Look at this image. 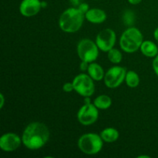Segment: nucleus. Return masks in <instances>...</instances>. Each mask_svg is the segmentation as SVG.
Listing matches in <instances>:
<instances>
[{"label": "nucleus", "mask_w": 158, "mask_h": 158, "mask_svg": "<svg viewBox=\"0 0 158 158\" xmlns=\"http://www.w3.org/2000/svg\"><path fill=\"white\" fill-rule=\"evenodd\" d=\"M89 63L86 61H82L81 60V63L80 64V69L82 71V72H87V69L88 67H89Z\"/></svg>", "instance_id": "nucleus-22"}, {"label": "nucleus", "mask_w": 158, "mask_h": 158, "mask_svg": "<svg viewBox=\"0 0 158 158\" xmlns=\"http://www.w3.org/2000/svg\"><path fill=\"white\" fill-rule=\"evenodd\" d=\"M150 158L151 157L150 156H148V155H140V156H138V158Z\"/></svg>", "instance_id": "nucleus-29"}, {"label": "nucleus", "mask_w": 158, "mask_h": 158, "mask_svg": "<svg viewBox=\"0 0 158 158\" xmlns=\"http://www.w3.org/2000/svg\"><path fill=\"white\" fill-rule=\"evenodd\" d=\"M83 0H69L71 4L73 5V6H75V7H77L80 4L81 2H83Z\"/></svg>", "instance_id": "nucleus-23"}, {"label": "nucleus", "mask_w": 158, "mask_h": 158, "mask_svg": "<svg viewBox=\"0 0 158 158\" xmlns=\"http://www.w3.org/2000/svg\"><path fill=\"white\" fill-rule=\"evenodd\" d=\"M41 6H42V9H46V8L48 6V3L46 2V1H41Z\"/></svg>", "instance_id": "nucleus-28"}, {"label": "nucleus", "mask_w": 158, "mask_h": 158, "mask_svg": "<svg viewBox=\"0 0 158 158\" xmlns=\"http://www.w3.org/2000/svg\"><path fill=\"white\" fill-rule=\"evenodd\" d=\"M127 72L126 68L123 66H114L110 68L105 73L103 78L105 86L110 89H115L120 86L125 81Z\"/></svg>", "instance_id": "nucleus-7"}, {"label": "nucleus", "mask_w": 158, "mask_h": 158, "mask_svg": "<svg viewBox=\"0 0 158 158\" xmlns=\"http://www.w3.org/2000/svg\"><path fill=\"white\" fill-rule=\"evenodd\" d=\"M77 8H78L83 14H86V12H87V11L90 9L89 5L86 2H81L78 6H77Z\"/></svg>", "instance_id": "nucleus-20"}, {"label": "nucleus", "mask_w": 158, "mask_h": 158, "mask_svg": "<svg viewBox=\"0 0 158 158\" xmlns=\"http://www.w3.org/2000/svg\"><path fill=\"white\" fill-rule=\"evenodd\" d=\"M77 120L83 126H89L97 121L99 118V109L94 103H84L77 112Z\"/></svg>", "instance_id": "nucleus-8"}, {"label": "nucleus", "mask_w": 158, "mask_h": 158, "mask_svg": "<svg viewBox=\"0 0 158 158\" xmlns=\"http://www.w3.org/2000/svg\"><path fill=\"white\" fill-rule=\"evenodd\" d=\"M85 14L77 7L66 9L60 15L59 19V26L60 29L67 33H74L81 29L84 22Z\"/></svg>", "instance_id": "nucleus-2"}, {"label": "nucleus", "mask_w": 158, "mask_h": 158, "mask_svg": "<svg viewBox=\"0 0 158 158\" xmlns=\"http://www.w3.org/2000/svg\"><path fill=\"white\" fill-rule=\"evenodd\" d=\"M74 90L82 97H91L95 92L94 80L85 73L78 74L73 80Z\"/></svg>", "instance_id": "nucleus-6"}, {"label": "nucleus", "mask_w": 158, "mask_h": 158, "mask_svg": "<svg viewBox=\"0 0 158 158\" xmlns=\"http://www.w3.org/2000/svg\"><path fill=\"white\" fill-rule=\"evenodd\" d=\"M94 103L96 107L99 110H104L109 109L112 105V99L106 94H102V95L98 96L96 97L94 100Z\"/></svg>", "instance_id": "nucleus-16"}, {"label": "nucleus", "mask_w": 158, "mask_h": 158, "mask_svg": "<svg viewBox=\"0 0 158 158\" xmlns=\"http://www.w3.org/2000/svg\"><path fill=\"white\" fill-rule=\"evenodd\" d=\"M99 48L96 42L90 39H83L77 44V55L82 61L90 63L95 62L99 56Z\"/></svg>", "instance_id": "nucleus-5"}, {"label": "nucleus", "mask_w": 158, "mask_h": 158, "mask_svg": "<svg viewBox=\"0 0 158 158\" xmlns=\"http://www.w3.org/2000/svg\"><path fill=\"white\" fill-rule=\"evenodd\" d=\"M100 137L105 143H114L119 139V131L114 127H106L100 134Z\"/></svg>", "instance_id": "nucleus-15"}, {"label": "nucleus", "mask_w": 158, "mask_h": 158, "mask_svg": "<svg viewBox=\"0 0 158 158\" xmlns=\"http://www.w3.org/2000/svg\"><path fill=\"white\" fill-rule=\"evenodd\" d=\"M143 42L141 31L136 27H129L123 31L119 40L120 47L127 53H134L139 50Z\"/></svg>", "instance_id": "nucleus-3"}, {"label": "nucleus", "mask_w": 158, "mask_h": 158, "mask_svg": "<svg viewBox=\"0 0 158 158\" xmlns=\"http://www.w3.org/2000/svg\"><path fill=\"white\" fill-rule=\"evenodd\" d=\"M99 49L107 52L114 48L117 42V34L112 29H105L97 34L95 40Z\"/></svg>", "instance_id": "nucleus-9"}, {"label": "nucleus", "mask_w": 158, "mask_h": 158, "mask_svg": "<svg viewBox=\"0 0 158 158\" xmlns=\"http://www.w3.org/2000/svg\"><path fill=\"white\" fill-rule=\"evenodd\" d=\"M152 66H153V69H154V73H155L156 75L158 77V55L154 57L152 63Z\"/></svg>", "instance_id": "nucleus-21"}, {"label": "nucleus", "mask_w": 158, "mask_h": 158, "mask_svg": "<svg viewBox=\"0 0 158 158\" xmlns=\"http://www.w3.org/2000/svg\"><path fill=\"white\" fill-rule=\"evenodd\" d=\"M23 143L22 137L15 133L9 132L2 134L0 137V148L6 152L15 151Z\"/></svg>", "instance_id": "nucleus-10"}, {"label": "nucleus", "mask_w": 158, "mask_h": 158, "mask_svg": "<svg viewBox=\"0 0 158 158\" xmlns=\"http://www.w3.org/2000/svg\"><path fill=\"white\" fill-rule=\"evenodd\" d=\"M104 141L100 134L86 133L80 137L77 141L78 148L85 154L95 155L102 151Z\"/></svg>", "instance_id": "nucleus-4"}, {"label": "nucleus", "mask_w": 158, "mask_h": 158, "mask_svg": "<svg viewBox=\"0 0 158 158\" xmlns=\"http://www.w3.org/2000/svg\"><path fill=\"white\" fill-rule=\"evenodd\" d=\"M84 103H86V104H88V103H91L90 97H84Z\"/></svg>", "instance_id": "nucleus-27"}, {"label": "nucleus", "mask_w": 158, "mask_h": 158, "mask_svg": "<svg viewBox=\"0 0 158 158\" xmlns=\"http://www.w3.org/2000/svg\"><path fill=\"white\" fill-rule=\"evenodd\" d=\"M63 89L66 93H70L74 90V86L73 82H67L65 83L63 86Z\"/></svg>", "instance_id": "nucleus-19"}, {"label": "nucleus", "mask_w": 158, "mask_h": 158, "mask_svg": "<svg viewBox=\"0 0 158 158\" xmlns=\"http://www.w3.org/2000/svg\"><path fill=\"white\" fill-rule=\"evenodd\" d=\"M50 133L45 123L39 121L31 122L23 131V144L27 149L36 151L43 148L48 143Z\"/></svg>", "instance_id": "nucleus-1"}, {"label": "nucleus", "mask_w": 158, "mask_h": 158, "mask_svg": "<svg viewBox=\"0 0 158 158\" xmlns=\"http://www.w3.org/2000/svg\"><path fill=\"white\" fill-rule=\"evenodd\" d=\"M107 57L110 63L114 64H119L123 60V54L119 49L113 48L107 52Z\"/></svg>", "instance_id": "nucleus-18"}, {"label": "nucleus", "mask_w": 158, "mask_h": 158, "mask_svg": "<svg viewBox=\"0 0 158 158\" xmlns=\"http://www.w3.org/2000/svg\"><path fill=\"white\" fill-rule=\"evenodd\" d=\"M106 18L107 16L105 11L99 8L89 9L85 14V19L93 24H102L106 21Z\"/></svg>", "instance_id": "nucleus-12"}, {"label": "nucleus", "mask_w": 158, "mask_h": 158, "mask_svg": "<svg viewBox=\"0 0 158 158\" xmlns=\"http://www.w3.org/2000/svg\"><path fill=\"white\" fill-rule=\"evenodd\" d=\"M154 37L156 41L158 42V27L156 28L155 30L154 31Z\"/></svg>", "instance_id": "nucleus-26"}, {"label": "nucleus", "mask_w": 158, "mask_h": 158, "mask_svg": "<svg viewBox=\"0 0 158 158\" xmlns=\"http://www.w3.org/2000/svg\"><path fill=\"white\" fill-rule=\"evenodd\" d=\"M87 73L94 81H101L103 80L105 76V72L103 67L99 63L95 62H93L89 64Z\"/></svg>", "instance_id": "nucleus-14"}, {"label": "nucleus", "mask_w": 158, "mask_h": 158, "mask_svg": "<svg viewBox=\"0 0 158 158\" xmlns=\"http://www.w3.org/2000/svg\"><path fill=\"white\" fill-rule=\"evenodd\" d=\"M42 9L40 0H23L19 5V12L23 16H35L40 12Z\"/></svg>", "instance_id": "nucleus-11"}, {"label": "nucleus", "mask_w": 158, "mask_h": 158, "mask_svg": "<svg viewBox=\"0 0 158 158\" xmlns=\"http://www.w3.org/2000/svg\"><path fill=\"white\" fill-rule=\"evenodd\" d=\"M128 2L131 5H138L142 2V0H127Z\"/></svg>", "instance_id": "nucleus-25"}, {"label": "nucleus", "mask_w": 158, "mask_h": 158, "mask_svg": "<svg viewBox=\"0 0 158 158\" xmlns=\"http://www.w3.org/2000/svg\"><path fill=\"white\" fill-rule=\"evenodd\" d=\"M140 50L143 56L149 58H154L158 55V46L151 40H143Z\"/></svg>", "instance_id": "nucleus-13"}, {"label": "nucleus", "mask_w": 158, "mask_h": 158, "mask_svg": "<svg viewBox=\"0 0 158 158\" xmlns=\"http://www.w3.org/2000/svg\"><path fill=\"white\" fill-rule=\"evenodd\" d=\"M140 77L134 70H128L125 77V83L127 86L131 88H136L140 84Z\"/></svg>", "instance_id": "nucleus-17"}, {"label": "nucleus", "mask_w": 158, "mask_h": 158, "mask_svg": "<svg viewBox=\"0 0 158 158\" xmlns=\"http://www.w3.org/2000/svg\"><path fill=\"white\" fill-rule=\"evenodd\" d=\"M0 100H1V102H0V108L2 109L5 104V97L3 95V94H0Z\"/></svg>", "instance_id": "nucleus-24"}]
</instances>
